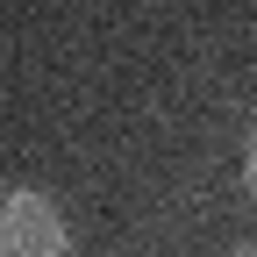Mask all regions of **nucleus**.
I'll return each instance as SVG.
<instances>
[{
	"instance_id": "f257e3e1",
	"label": "nucleus",
	"mask_w": 257,
	"mask_h": 257,
	"mask_svg": "<svg viewBox=\"0 0 257 257\" xmlns=\"http://www.w3.org/2000/svg\"><path fill=\"white\" fill-rule=\"evenodd\" d=\"M0 257H72V229L50 193L0 186Z\"/></svg>"
},
{
	"instance_id": "f03ea898",
	"label": "nucleus",
	"mask_w": 257,
	"mask_h": 257,
	"mask_svg": "<svg viewBox=\"0 0 257 257\" xmlns=\"http://www.w3.org/2000/svg\"><path fill=\"white\" fill-rule=\"evenodd\" d=\"M243 172H250V200H257V136H250V150H243Z\"/></svg>"
},
{
	"instance_id": "7ed1b4c3",
	"label": "nucleus",
	"mask_w": 257,
	"mask_h": 257,
	"mask_svg": "<svg viewBox=\"0 0 257 257\" xmlns=\"http://www.w3.org/2000/svg\"><path fill=\"white\" fill-rule=\"evenodd\" d=\"M236 257H257V243H250V250H236Z\"/></svg>"
}]
</instances>
